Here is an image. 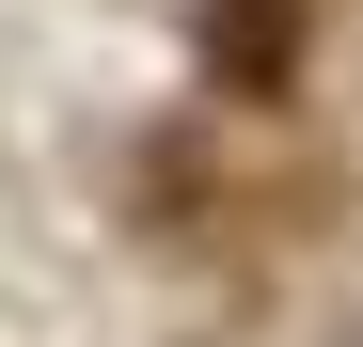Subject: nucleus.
Returning <instances> with one entry per match:
<instances>
[{
  "mask_svg": "<svg viewBox=\"0 0 363 347\" xmlns=\"http://www.w3.org/2000/svg\"><path fill=\"white\" fill-rule=\"evenodd\" d=\"M221 64H237V79L269 95V79L300 64V16H284V0H237V16H221Z\"/></svg>",
  "mask_w": 363,
  "mask_h": 347,
  "instance_id": "nucleus-1",
  "label": "nucleus"
}]
</instances>
